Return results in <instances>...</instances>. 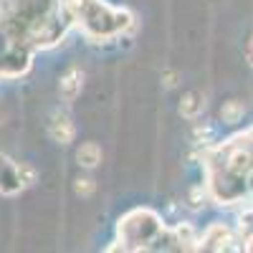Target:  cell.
Wrapping results in <instances>:
<instances>
[{"label":"cell","mask_w":253,"mask_h":253,"mask_svg":"<svg viewBox=\"0 0 253 253\" xmlns=\"http://www.w3.org/2000/svg\"><path fill=\"white\" fill-rule=\"evenodd\" d=\"M48 134L53 142L58 144H71L74 137H76V129H74V122L66 112H53L51 122H48Z\"/></svg>","instance_id":"7a4b0ae2"},{"label":"cell","mask_w":253,"mask_h":253,"mask_svg":"<svg viewBox=\"0 0 253 253\" xmlns=\"http://www.w3.org/2000/svg\"><path fill=\"white\" fill-rule=\"evenodd\" d=\"M15 177H18L20 187H33L36 180H38V172L28 162H15Z\"/></svg>","instance_id":"ba28073f"},{"label":"cell","mask_w":253,"mask_h":253,"mask_svg":"<svg viewBox=\"0 0 253 253\" xmlns=\"http://www.w3.org/2000/svg\"><path fill=\"white\" fill-rule=\"evenodd\" d=\"M165 79H167V81H165L167 86H175V84H177V81H175V74H172V71H167V74H165Z\"/></svg>","instance_id":"8fae6325"},{"label":"cell","mask_w":253,"mask_h":253,"mask_svg":"<svg viewBox=\"0 0 253 253\" xmlns=\"http://www.w3.org/2000/svg\"><path fill=\"white\" fill-rule=\"evenodd\" d=\"M76 162L84 167V170H94L101 162V147L96 142H84L76 150Z\"/></svg>","instance_id":"277c9868"},{"label":"cell","mask_w":253,"mask_h":253,"mask_svg":"<svg viewBox=\"0 0 253 253\" xmlns=\"http://www.w3.org/2000/svg\"><path fill=\"white\" fill-rule=\"evenodd\" d=\"M172 238H175L177 248H182V251L198 248V233H195V228L190 225V223H180V225L172 230Z\"/></svg>","instance_id":"5b68a950"},{"label":"cell","mask_w":253,"mask_h":253,"mask_svg":"<svg viewBox=\"0 0 253 253\" xmlns=\"http://www.w3.org/2000/svg\"><path fill=\"white\" fill-rule=\"evenodd\" d=\"M81 86H84V74L76 66H71L66 74L61 76V81H58V94L66 101H74L81 94Z\"/></svg>","instance_id":"3957f363"},{"label":"cell","mask_w":253,"mask_h":253,"mask_svg":"<svg viewBox=\"0 0 253 253\" xmlns=\"http://www.w3.org/2000/svg\"><path fill=\"white\" fill-rule=\"evenodd\" d=\"M74 190H76V195L89 198V195H94V193H96V182H94L91 177H79V180H76V185H74Z\"/></svg>","instance_id":"9c48e42d"},{"label":"cell","mask_w":253,"mask_h":253,"mask_svg":"<svg viewBox=\"0 0 253 253\" xmlns=\"http://www.w3.org/2000/svg\"><path fill=\"white\" fill-rule=\"evenodd\" d=\"M243 114H246V107H243V101H238V99L225 101L223 109H220V119H223L225 124H238V122L243 119Z\"/></svg>","instance_id":"52a82bcc"},{"label":"cell","mask_w":253,"mask_h":253,"mask_svg":"<svg viewBox=\"0 0 253 253\" xmlns=\"http://www.w3.org/2000/svg\"><path fill=\"white\" fill-rule=\"evenodd\" d=\"M243 248H246V251H253V236L246 241V246H243Z\"/></svg>","instance_id":"7c38bea8"},{"label":"cell","mask_w":253,"mask_h":253,"mask_svg":"<svg viewBox=\"0 0 253 253\" xmlns=\"http://www.w3.org/2000/svg\"><path fill=\"white\" fill-rule=\"evenodd\" d=\"M200 112H203V96L198 91H187L180 101V114L185 119H198Z\"/></svg>","instance_id":"8992f818"},{"label":"cell","mask_w":253,"mask_h":253,"mask_svg":"<svg viewBox=\"0 0 253 253\" xmlns=\"http://www.w3.org/2000/svg\"><path fill=\"white\" fill-rule=\"evenodd\" d=\"M210 134H213V129H210V126H198V129H195V139L208 142V139H210Z\"/></svg>","instance_id":"30bf717a"},{"label":"cell","mask_w":253,"mask_h":253,"mask_svg":"<svg viewBox=\"0 0 253 253\" xmlns=\"http://www.w3.org/2000/svg\"><path fill=\"white\" fill-rule=\"evenodd\" d=\"M230 243H233V233H230V228L223 225V223L208 225L203 238H198V248H208V251H230L233 248Z\"/></svg>","instance_id":"6da1fadb"}]
</instances>
